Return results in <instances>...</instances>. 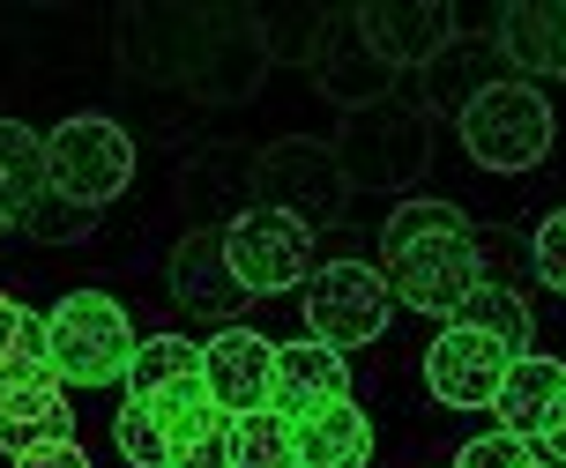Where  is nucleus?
I'll list each match as a JSON object with an SVG mask.
<instances>
[{
  "instance_id": "obj_24",
  "label": "nucleus",
  "mask_w": 566,
  "mask_h": 468,
  "mask_svg": "<svg viewBox=\"0 0 566 468\" xmlns=\"http://www.w3.org/2000/svg\"><path fill=\"white\" fill-rule=\"evenodd\" d=\"M0 193L15 201V216H30V201L45 193V135L23 119H0Z\"/></svg>"
},
{
  "instance_id": "obj_6",
  "label": "nucleus",
  "mask_w": 566,
  "mask_h": 468,
  "mask_svg": "<svg viewBox=\"0 0 566 468\" xmlns=\"http://www.w3.org/2000/svg\"><path fill=\"white\" fill-rule=\"evenodd\" d=\"M328 149H336L350 193L358 187L396 193L432 164V119H424V105H410V97H388V105H373V111H350Z\"/></svg>"
},
{
  "instance_id": "obj_3",
  "label": "nucleus",
  "mask_w": 566,
  "mask_h": 468,
  "mask_svg": "<svg viewBox=\"0 0 566 468\" xmlns=\"http://www.w3.org/2000/svg\"><path fill=\"white\" fill-rule=\"evenodd\" d=\"M45 358H53L60 394H67V386H119L127 380V358H135V320H127V305L105 298V290H67V298L45 312Z\"/></svg>"
},
{
  "instance_id": "obj_14",
  "label": "nucleus",
  "mask_w": 566,
  "mask_h": 468,
  "mask_svg": "<svg viewBox=\"0 0 566 468\" xmlns=\"http://www.w3.org/2000/svg\"><path fill=\"white\" fill-rule=\"evenodd\" d=\"M343 394H350V364H343V350L313 342V334L276 342V364H269V410H276L283 424L328 410V402H343Z\"/></svg>"
},
{
  "instance_id": "obj_28",
  "label": "nucleus",
  "mask_w": 566,
  "mask_h": 468,
  "mask_svg": "<svg viewBox=\"0 0 566 468\" xmlns=\"http://www.w3.org/2000/svg\"><path fill=\"white\" fill-rule=\"evenodd\" d=\"M113 446L127 468H165V432H157V416L142 410V402H119L113 410Z\"/></svg>"
},
{
  "instance_id": "obj_19",
  "label": "nucleus",
  "mask_w": 566,
  "mask_h": 468,
  "mask_svg": "<svg viewBox=\"0 0 566 468\" xmlns=\"http://www.w3.org/2000/svg\"><path fill=\"white\" fill-rule=\"evenodd\" d=\"M142 410L157 416V432H165V468H171V454H187L195 439H209V432H224L231 416L209 402V386L201 380H171V386H157Z\"/></svg>"
},
{
  "instance_id": "obj_22",
  "label": "nucleus",
  "mask_w": 566,
  "mask_h": 468,
  "mask_svg": "<svg viewBox=\"0 0 566 468\" xmlns=\"http://www.w3.org/2000/svg\"><path fill=\"white\" fill-rule=\"evenodd\" d=\"M454 328H478L492 334L507 358H522L530 342H537V320H530V305H522V290H507V283H492L484 276L470 298H462V312H454Z\"/></svg>"
},
{
  "instance_id": "obj_20",
  "label": "nucleus",
  "mask_w": 566,
  "mask_h": 468,
  "mask_svg": "<svg viewBox=\"0 0 566 468\" xmlns=\"http://www.w3.org/2000/svg\"><path fill=\"white\" fill-rule=\"evenodd\" d=\"M53 380V358H45V312H30L23 298L0 290V386H38Z\"/></svg>"
},
{
  "instance_id": "obj_34",
  "label": "nucleus",
  "mask_w": 566,
  "mask_h": 468,
  "mask_svg": "<svg viewBox=\"0 0 566 468\" xmlns=\"http://www.w3.org/2000/svg\"><path fill=\"white\" fill-rule=\"evenodd\" d=\"M552 83H566V0H559V53H552Z\"/></svg>"
},
{
  "instance_id": "obj_29",
  "label": "nucleus",
  "mask_w": 566,
  "mask_h": 468,
  "mask_svg": "<svg viewBox=\"0 0 566 468\" xmlns=\"http://www.w3.org/2000/svg\"><path fill=\"white\" fill-rule=\"evenodd\" d=\"M432 231H470V216L454 209V201H402L396 216H388V231H380V246H410V238H432Z\"/></svg>"
},
{
  "instance_id": "obj_25",
  "label": "nucleus",
  "mask_w": 566,
  "mask_h": 468,
  "mask_svg": "<svg viewBox=\"0 0 566 468\" xmlns=\"http://www.w3.org/2000/svg\"><path fill=\"white\" fill-rule=\"evenodd\" d=\"M231 468H298V454H291V424H283L276 410L231 416Z\"/></svg>"
},
{
  "instance_id": "obj_1",
  "label": "nucleus",
  "mask_w": 566,
  "mask_h": 468,
  "mask_svg": "<svg viewBox=\"0 0 566 468\" xmlns=\"http://www.w3.org/2000/svg\"><path fill=\"white\" fill-rule=\"evenodd\" d=\"M119 67L142 83L187 89L195 105H247L269 75L261 15L247 8H127Z\"/></svg>"
},
{
  "instance_id": "obj_15",
  "label": "nucleus",
  "mask_w": 566,
  "mask_h": 468,
  "mask_svg": "<svg viewBox=\"0 0 566 468\" xmlns=\"http://www.w3.org/2000/svg\"><path fill=\"white\" fill-rule=\"evenodd\" d=\"M559 402H566V364L544 358V350H522V358H507V380H500V394H492V416H500L492 432L537 439Z\"/></svg>"
},
{
  "instance_id": "obj_11",
  "label": "nucleus",
  "mask_w": 566,
  "mask_h": 468,
  "mask_svg": "<svg viewBox=\"0 0 566 468\" xmlns=\"http://www.w3.org/2000/svg\"><path fill=\"white\" fill-rule=\"evenodd\" d=\"M507 380V350L478 328H454L424 350V386H432V402H448V410H492V394Z\"/></svg>"
},
{
  "instance_id": "obj_32",
  "label": "nucleus",
  "mask_w": 566,
  "mask_h": 468,
  "mask_svg": "<svg viewBox=\"0 0 566 468\" xmlns=\"http://www.w3.org/2000/svg\"><path fill=\"white\" fill-rule=\"evenodd\" d=\"M15 468H90V454H83V439H53L38 454H15Z\"/></svg>"
},
{
  "instance_id": "obj_26",
  "label": "nucleus",
  "mask_w": 566,
  "mask_h": 468,
  "mask_svg": "<svg viewBox=\"0 0 566 468\" xmlns=\"http://www.w3.org/2000/svg\"><path fill=\"white\" fill-rule=\"evenodd\" d=\"M261 45H269V60L313 67L321 45H328V15H321V8H313V15H261Z\"/></svg>"
},
{
  "instance_id": "obj_31",
  "label": "nucleus",
  "mask_w": 566,
  "mask_h": 468,
  "mask_svg": "<svg viewBox=\"0 0 566 468\" xmlns=\"http://www.w3.org/2000/svg\"><path fill=\"white\" fill-rule=\"evenodd\" d=\"M530 260H537V276L552 298H566V209H552V216L537 223V238H530Z\"/></svg>"
},
{
  "instance_id": "obj_4",
  "label": "nucleus",
  "mask_w": 566,
  "mask_h": 468,
  "mask_svg": "<svg viewBox=\"0 0 566 468\" xmlns=\"http://www.w3.org/2000/svg\"><path fill=\"white\" fill-rule=\"evenodd\" d=\"M254 201L291 216L298 231H336L350 209V179H343L336 149L313 135H276L269 149H254Z\"/></svg>"
},
{
  "instance_id": "obj_8",
  "label": "nucleus",
  "mask_w": 566,
  "mask_h": 468,
  "mask_svg": "<svg viewBox=\"0 0 566 468\" xmlns=\"http://www.w3.org/2000/svg\"><path fill=\"white\" fill-rule=\"evenodd\" d=\"M298 305H306V334L328 342V350H366L396 320V298H388V283H380L373 260H328V268H313L298 283Z\"/></svg>"
},
{
  "instance_id": "obj_21",
  "label": "nucleus",
  "mask_w": 566,
  "mask_h": 468,
  "mask_svg": "<svg viewBox=\"0 0 566 468\" xmlns=\"http://www.w3.org/2000/svg\"><path fill=\"white\" fill-rule=\"evenodd\" d=\"M559 53V8L552 0H507L500 8V60H514L522 75H552Z\"/></svg>"
},
{
  "instance_id": "obj_7",
  "label": "nucleus",
  "mask_w": 566,
  "mask_h": 468,
  "mask_svg": "<svg viewBox=\"0 0 566 468\" xmlns=\"http://www.w3.org/2000/svg\"><path fill=\"white\" fill-rule=\"evenodd\" d=\"M492 276L478 253V231H432V238H410V246H380V283L388 298L410 305V312H440L454 320L462 298Z\"/></svg>"
},
{
  "instance_id": "obj_13",
  "label": "nucleus",
  "mask_w": 566,
  "mask_h": 468,
  "mask_svg": "<svg viewBox=\"0 0 566 468\" xmlns=\"http://www.w3.org/2000/svg\"><path fill=\"white\" fill-rule=\"evenodd\" d=\"M165 283L195 320H217V328H231L239 305H247V290H239V276H231V260H224V231H201V223L171 246Z\"/></svg>"
},
{
  "instance_id": "obj_23",
  "label": "nucleus",
  "mask_w": 566,
  "mask_h": 468,
  "mask_svg": "<svg viewBox=\"0 0 566 468\" xmlns=\"http://www.w3.org/2000/svg\"><path fill=\"white\" fill-rule=\"evenodd\" d=\"M171 380H201V342L195 334H142L135 358H127V380H119L127 402H149Z\"/></svg>"
},
{
  "instance_id": "obj_16",
  "label": "nucleus",
  "mask_w": 566,
  "mask_h": 468,
  "mask_svg": "<svg viewBox=\"0 0 566 468\" xmlns=\"http://www.w3.org/2000/svg\"><path fill=\"white\" fill-rule=\"evenodd\" d=\"M291 454H298V468H373V416L343 394L291 424Z\"/></svg>"
},
{
  "instance_id": "obj_17",
  "label": "nucleus",
  "mask_w": 566,
  "mask_h": 468,
  "mask_svg": "<svg viewBox=\"0 0 566 468\" xmlns=\"http://www.w3.org/2000/svg\"><path fill=\"white\" fill-rule=\"evenodd\" d=\"M313 83H321V97L350 119V111H373V105H388L396 97V75L380 67V60L350 38V23H343L336 45H321V60H313Z\"/></svg>"
},
{
  "instance_id": "obj_12",
  "label": "nucleus",
  "mask_w": 566,
  "mask_h": 468,
  "mask_svg": "<svg viewBox=\"0 0 566 468\" xmlns=\"http://www.w3.org/2000/svg\"><path fill=\"white\" fill-rule=\"evenodd\" d=\"M269 364H276V342L254 328H217L201 342V386H209V402L224 416H254L269 410Z\"/></svg>"
},
{
  "instance_id": "obj_10",
  "label": "nucleus",
  "mask_w": 566,
  "mask_h": 468,
  "mask_svg": "<svg viewBox=\"0 0 566 468\" xmlns=\"http://www.w3.org/2000/svg\"><path fill=\"white\" fill-rule=\"evenodd\" d=\"M343 23H350V38H358L388 75H410V67L448 60V45L462 38V15L440 8V0H366V8H350Z\"/></svg>"
},
{
  "instance_id": "obj_33",
  "label": "nucleus",
  "mask_w": 566,
  "mask_h": 468,
  "mask_svg": "<svg viewBox=\"0 0 566 468\" xmlns=\"http://www.w3.org/2000/svg\"><path fill=\"white\" fill-rule=\"evenodd\" d=\"M530 446H537V454H544V461H552V468H566V402H559V410H552V424H544V432H537V439H530Z\"/></svg>"
},
{
  "instance_id": "obj_5",
  "label": "nucleus",
  "mask_w": 566,
  "mask_h": 468,
  "mask_svg": "<svg viewBox=\"0 0 566 468\" xmlns=\"http://www.w3.org/2000/svg\"><path fill=\"white\" fill-rule=\"evenodd\" d=\"M135 187V141L105 111H67L45 135V193L75 201V209H105Z\"/></svg>"
},
{
  "instance_id": "obj_18",
  "label": "nucleus",
  "mask_w": 566,
  "mask_h": 468,
  "mask_svg": "<svg viewBox=\"0 0 566 468\" xmlns=\"http://www.w3.org/2000/svg\"><path fill=\"white\" fill-rule=\"evenodd\" d=\"M53 439H75V410H67L60 380L0 386V454H38Z\"/></svg>"
},
{
  "instance_id": "obj_9",
  "label": "nucleus",
  "mask_w": 566,
  "mask_h": 468,
  "mask_svg": "<svg viewBox=\"0 0 566 468\" xmlns=\"http://www.w3.org/2000/svg\"><path fill=\"white\" fill-rule=\"evenodd\" d=\"M224 260L247 298H276V290H298L313 276V231H298L291 216L254 201L224 223Z\"/></svg>"
},
{
  "instance_id": "obj_35",
  "label": "nucleus",
  "mask_w": 566,
  "mask_h": 468,
  "mask_svg": "<svg viewBox=\"0 0 566 468\" xmlns=\"http://www.w3.org/2000/svg\"><path fill=\"white\" fill-rule=\"evenodd\" d=\"M15 223H23V216H15V201H8V193H0V238H8V231H15Z\"/></svg>"
},
{
  "instance_id": "obj_27",
  "label": "nucleus",
  "mask_w": 566,
  "mask_h": 468,
  "mask_svg": "<svg viewBox=\"0 0 566 468\" xmlns=\"http://www.w3.org/2000/svg\"><path fill=\"white\" fill-rule=\"evenodd\" d=\"M30 238H45V246H83L90 231H97V209H75V201H60V193H38L23 216Z\"/></svg>"
},
{
  "instance_id": "obj_30",
  "label": "nucleus",
  "mask_w": 566,
  "mask_h": 468,
  "mask_svg": "<svg viewBox=\"0 0 566 468\" xmlns=\"http://www.w3.org/2000/svg\"><path fill=\"white\" fill-rule=\"evenodd\" d=\"M454 468H544V454L530 439H514V432H484L454 454Z\"/></svg>"
},
{
  "instance_id": "obj_2",
  "label": "nucleus",
  "mask_w": 566,
  "mask_h": 468,
  "mask_svg": "<svg viewBox=\"0 0 566 468\" xmlns=\"http://www.w3.org/2000/svg\"><path fill=\"white\" fill-rule=\"evenodd\" d=\"M454 127H462L470 164L500 171V179L537 171L544 157H552V141H559V119H552V105H544V89L522 83V75H514V83H484L478 97H462Z\"/></svg>"
}]
</instances>
